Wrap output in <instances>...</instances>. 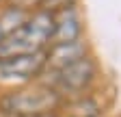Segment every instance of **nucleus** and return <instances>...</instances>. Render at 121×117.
Instances as JSON below:
<instances>
[{
	"instance_id": "obj_10",
	"label": "nucleus",
	"mask_w": 121,
	"mask_h": 117,
	"mask_svg": "<svg viewBox=\"0 0 121 117\" xmlns=\"http://www.w3.org/2000/svg\"><path fill=\"white\" fill-rule=\"evenodd\" d=\"M2 39H4V33H2V28H0V43H2Z\"/></svg>"
},
{
	"instance_id": "obj_1",
	"label": "nucleus",
	"mask_w": 121,
	"mask_h": 117,
	"mask_svg": "<svg viewBox=\"0 0 121 117\" xmlns=\"http://www.w3.org/2000/svg\"><path fill=\"white\" fill-rule=\"evenodd\" d=\"M54 35V13L48 11H33L28 20L9 33L0 43V58L22 56V54H35L48 50Z\"/></svg>"
},
{
	"instance_id": "obj_6",
	"label": "nucleus",
	"mask_w": 121,
	"mask_h": 117,
	"mask_svg": "<svg viewBox=\"0 0 121 117\" xmlns=\"http://www.w3.org/2000/svg\"><path fill=\"white\" fill-rule=\"evenodd\" d=\"M82 39V20L78 15V9H63L54 13V35L52 43H69ZM50 43V46H52Z\"/></svg>"
},
{
	"instance_id": "obj_5",
	"label": "nucleus",
	"mask_w": 121,
	"mask_h": 117,
	"mask_svg": "<svg viewBox=\"0 0 121 117\" xmlns=\"http://www.w3.org/2000/svg\"><path fill=\"white\" fill-rule=\"evenodd\" d=\"M89 56L86 52V41H69V43H52L45 50V72H56L63 69L80 58Z\"/></svg>"
},
{
	"instance_id": "obj_7",
	"label": "nucleus",
	"mask_w": 121,
	"mask_h": 117,
	"mask_svg": "<svg viewBox=\"0 0 121 117\" xmlns=\"http://www.w3.org/2000/svg\"><path fill=\"white\" fill-rule=\"evenodd\" d=\"M71 7H76V0H41L37 9L48 11V13H58V11L71 9Z\"/></svg>"
},
{
	"instance_id": "obj_9",
	"label": "nucleus",
	"mask_w": 121,
	"mask_h": 117,
	"mask_svg": "<svg viewBox=\"0 0 121 117\" xmlns=\"http://www.w3.org/2000/svg\"><path fill=\"white\" fill-rule=\"evenodd\" d=\"M35 117H56L54 113H50V115H35Z\"/></svg>"
},
{
	"instance_id": "obj_8",
	"label": "nucleus",
	"mask_w": 121,
	"mask_h": 117,
	"mask_svg": "<svg viewBox=\"0 0 121 117\" xmlns=\"http://www.w3.org/2000/svg\"><path fill=\"white\" fill-rule=\"evenodd\" d=\"M39 2L41 0H11V4L13 7H20V9H24V11H37V7H39Z\"/></svg>"
},
{
	"instance_id": "obj_3",
	"label": "nucleus",
	"mask_w": 121,
	"mask_h": 117,
	"mask_svg": "<svg viewBox=\"0 0 121 117\" xmlns=\"http://www.w3.org/2000/svg\"><path fill=\"white\" fill-rule=\"evenodd\" d=\"M48 87L60 95H84V91H89V87L93 85L95 76H97V63L93 61L91 56H84L80 61H76L63 69H56L48 74Z\"/></svg>"
},
{
	"instance_id": "obj_4",
	"label": "nucleus",
	"mask_w": 121,
	"mask_h": 117,
	"mask_svg": "<svg viewBox=\"0 0 121 117\" xmlns=\"http://www.w3.org/2000/svg\"><path fill=\"white\" fill-rule=\"evenodd\" d=\"M45 72V50L0 58V82H30Z\"/></svg>"
},
{
	"instance_id": "obj_2",
	"label": "nucleus",
	"mask_w": 121,
	"mask_h": 117,
	"mask_svg": "<svg viewBox=\"0 0 121 117\" xmlns=\"http://www.w3.org/2000/svg\"><path fill=\"white\" fill-rule=\"evenodd\" d=\"M60 104H63V98L43 82L4 93L0 98V113L7 117H35V115H50Z\"/></svg>"
},
{
	"instance_id": "obj_11",
	"label": "nucleus",
	"mask_w": 121,
	"mask_h": 117,
	"mask_svg": "<svg viewBox=\"0 0 121 117\" xmlns=\"http://www.w3.org/2000/svg\"><path fill=\"white\" fill-rule=\"evenodd\" d=\"M0 2H7V0H0Z\"/></svg>"
}]
</instances>
